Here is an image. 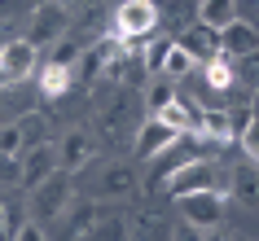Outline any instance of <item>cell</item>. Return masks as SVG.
<instances>
[{
    "mask_svg": "<svg viewBox=\"0 0 259 241\" xmlns=\"http://www.w3.org/2000/svg\"><path fill=\"white\" fill-rule=\"evenodd\" d=\"M31 202H27V211L35 224H49V219H57V215H66L70 211V198H75V184H70V171H53V175H44L35 188H27Z\"/></svg>",
    "mask_w": 259,
    "mask_h": 241,
    "instance_id": "cell-1",
    "label": "cell"
},
{
    "mask_svg": "<svg viewBox=\"0 0 259 241\" xmlns=\"http://www.w3.org/2000/svg\"><path fill=\"white\" fill-rule=\"evenodd\" d=\"M163 188L171 198H185V193H198V188H220V193H229V171H220L215 162L206 158H189L185 167L163 175Z\"/></svg>",
    "mask_w": 259,
    "mask_h": 241,
    "instance_id": "cell-2",
    "label": "cell"
},
{
    "mask_svg": "<svg viewBox=\"0 0 259 241\" xmlns=\"http://www.w3.org/2000/svg\"><path fill=\"white\" fill-rule=\"evenodd\" d=\"M158 27V5L154 0H119L114 9V40H141Z\"/></svg>",
    "mask_w": 259,
    "mask_h": 241,
    "instance_id": "cell-3",
    "label": "cell"
},
{
    "mask_svg": "<svg viewBox=\"0 0 259 241\" xmlns=\"http://www.w3.org/2000/svg\"><path fill=\"white\" fill-rule=\"evenodd\" d=\"M66 31H70V9L62 5V0H44V5H35L31 27H27V40L35 44V49H44V44H57Z\"/></svg>",
    "mask_w": 259,
    "mask_h": 241,
    "instance_id": "cell-4",
    "label": "cell"
},
{
    "mask_svg": "<svg viewBox=\"0 0 259 241\" xmlns=\"http://www.w3.org/2000/svg\"><path fill=\"white\" fill-rule=\"evenodd\" d=\"M35 70H40V49L31 40L0 44V83H27Z\"/></svg>",
    "mask_w": 259,
    "mask_h": 241,
    "instance_id": "cell-5",
    "label": "cell"
},
{
    "mask_svg": "<svg viewBox=\"0 0 259 241\" xmlns=\"http://www.w3.org/2000/svg\"><path fill=\"white\" fill-rule=\"evenodd\" d=\"M180 202V215L189 219V224L198 228H220L224 224V202H229V193H220V188H198V193H185Z\"/></svg>",
    "mask_w": 259,
    "mask_h": 241,
    "instance_id": "cell-6",
    "label": "cell"
},
{
    "mask_svg": "<svg viewBox=\"0 0 259 241\" xmlns=\"http://www.w3.org/2000/svg\"><path fill=\"white\" fill-rule=\"evenodd\" d=\"M215 40H220V53L229 57V62H242V57H255L259 53V27H255V22H246V18H233L229 27H220Z\"/></svg>",
    "mask_w": 259,
    "mask_h": 241,
    "instance_id": "cell-7",
    "label": "cell"
},
{
    "mask_svg": "<svg viewBox=\"0 0 259 241\" xmlns=\"http://www.w3.org/2000/svg\"><path fill=\"white\" fill-rule=\"evenodd\" d=\"M176 140H180V132H171L158 114H150V119L141 123V132H137V158H145V162H150V158H163Z\"/></svg>",
    "mask_w": 259,
    "mask_h": 241,
    "instance_id": "cell-8",
    "label": "cell"
},
{
    "mask_svg": "<svg viewBox=\"0 0 259 241\" xmlns=\"http://www.w3.org/2000/svg\"><path fill=\"white\" fill-rule=\"evenodd\" d=\"M18 162H22L18 184H22V188H35L44 175H53V171H57V145H49V140H44V145H31Z\"/></svg>",
    "mask_w": 259,
    "mask_h": 241,
    "instance_id": "cell-9",
    "label": "cell"
},
{
    "mask_svg": "<svg viewBox=\"0 0 259 241\" xmlns=\"http://www.w3.org/2000/svg\"><path fill=\"white\" fill-rule=\"evenodd\" d=\"M193 136L202 140V145H233L237 140V127H233V114L229 110H202L198 114V127H193Z\"/></svg>",
    "mask_w": 259,
    "mask_h": 241,
    "instance_id": "cell-10",
    "label": "cell"
},
{
    "mask_svg": "<svg viewBox=\"0 0 259 241\" xmlns=\"http://www.w3.org/2000/svg\"><path fill=\"white\" fill-rule=\"evenodd\" d=\"M88 158H93V136L79 132V127H70V132L57 140V167H62V171H79Z\"/></svg>",
    "mask_w": 259,
    "mask_h": 241,
    "instance_id": "cell-11",
    "label": "cell"
},
{
    "mask_svg": "<svg viewBox=\"0 0 259 241\" xmlns=\"http://www.w3.org/2000/svg\"><path fill=\"white\" fill-rule=\"evenodd\" d=\"M180 49H185V53L193 57V62H198V66H202V62H211V57L220 53V40H215V31L211 27H202V22H189V27L180 31Z\"/></svg>",
    "mask_w": 259,
    "mask_h": 241,
    "instance_id": "cell-12",
    "label": "cell"
},
{
    "mask_svg": "<svg viewBox=\"0 0 259 241\" xmlns=\"http://www.w3.org/2000/svg\"><path fill=\"white\" fill-rule=\"evenodd\" d=\"M229 193L237 198V206H246V211L259 206V167L255 162H242V167L229 171Z\"/></svg>",
    "mask_w": 259,
    "mask_h": 241,
    "instance_id": "cell-13",
    "label": "cell"
},
{
    "mask_svg": "<svg viewBox=\"0 0 259 241\" xmlns=\"http://www.w3.org/2000/svg\"><path fill=\"white\" fill-rule=\"evenodd\" d=\"M198 114H202V106H198V101H185V97H171V101L158 110V119H163L171 132H180V136H185V132L193 136V127H198Z\"/></svg>",
    "mask_w": 259,
    "mask_h": 241,
    "instance_id": "cell-14",
    "label": "cell"
},
{
    "mask_svg": "<svg viewBox=\"0 0 259 241\" xmlns=\"http://www.w3.org/2000/svg\"><path fill=\"white\" fill-rule=\"evenodd\" d=\"M114 44H119V40H114ZM114 44H93V49H83L70 70H75L83 83H93L97 75H106V62H110V53H114Z\"/></svg>",
    "mask_w": 259,
    "mask_h": 241,
    "instance_id": "cell-15",
    "label": "cell"
},
{
    "mask_svg": "<svg viewBox=\"0 0 259 241\" xmlns=\"http://www.w3.org/2000/svg\"><path fill=\"white\" fill-rule=\"evenodd\" d=\"M70 83H75V70L62 66V62H49L40 75V97H49V101H57V97L70 92Z\"/></svg>",
    "mask_w": 259,
    "mask_h": 241,
    "instance_id": "cell-16",
    "label": "cell"
},
{
    "mask_svg": "<svg viewBox=\"0 0 259 241\" xmlns=\"http://www.w3.org/2000/svg\"><path fill=\"white\" fill-rule=\"evenodd\" d=\"M233 18H237V0H198V22L211 31L229 27Z\"/></svg>",
    "mask_w": 259,
    "mask_h": 241,
    "instance_id": "cell-17",
    "label": "cell"
},
{
    "mask_svg": "<svg viewBox=\"0 0 259 241\" xmlns=\"http://www.w3.org/2000/svg\"><path fill=\"white\" fill-rule=\"evenodd\" d=\"M202 79H206V88H211V92H224V88H233V62L224 53H215L211 57V62H202Z\"/></svg>",
    "mask_w": 259,
    "mask_h": 241,
    "instance_id": "cell-18",
    "label": "cell"
},
{
    "mask_svg": "<svg viewBox=\"0 0 259 241\" xmlns=\"http://www.w3.org/2000/svg\"><path fill=\"white\" fill-rule=\"evenodd\" d=\"M132 232H127V219L123 215H101L93 228H88V237L83 241H127Z\"/></svg>",
    "mask_w": 259,
    "mask_h": 241,
    "instance_id": "cell-19",
    "label": "cell"
},
{
    "mask_svg": "<svg viewBox=\"0 0 259 241\" xmlns=\"http://www.w3.org/2000/svg\"><path fill=\"white\" fill-rule=\"evenodd\" d=\"M132 188H137V180H132L127 167H106V175H101V198H127Z\"/></svg>",
    "mask_w": 259,
    "mask_h": 241,
    "instance_id": "cell-20",
    "label": "cell"
},
{
    "mask_svg": "<svg viewBox=\"0 0 259 241\" xmlns=\"http://www.w3.org/2000/svg\"><path fill=\"white\" fill-rule=\"evenodd\" d=\"M193 70H198V62H193V57L185 53L176 40H171V49H167V62H163V75H167V79H189Z\"/></svg>",
    "mask_w": 259,
    "mask_h": 241,
    "instance_id": "cell-21",
    "label": "cell"
},
{
    "mask_svg": "<svg viewBox=\"0 0 259 241\" xmlns=\"http://www.w3.org/2000/svg\"><path fill=\"white\" fill-rule=\"evenodd\" d=\"M0 154H5V158H22V154H27V140H22L18 119L14 123H0Z\"/></svg>",
    "mask_w": 259,
    "mask_h": 241,
    "instance_id": "cell-22",
    "label": "cell"
},
{
    "mask_svg": "<svg viewBox=\"0 0 259 241\" xmlns=\"http://www.w3.org/2000/svg\"><path fill=\"white\" fill-rule=\"evenodd\" d=\"M237 145L246 149V162H255V167H259V114H250V123L237 132Z\"/></svg>",
    "mask_w": 259,
    "mask_h": 241,
    "instance_id": "cell-23",
    "label": "cell"
},
{
    "mask_svg": "<svg viewBox=\"0 0 259 241\" xmlns=\"http://www.w3.org/2000/svg\"><path fill=\"white\" fill-rule=\"evenodd\" d=\"M18 127H22V140L31 145H44V136H49V123L40 119V114H27V119H18Z\"/></svg>",
    "mask_w": 259,
    "mask_h": 241,
    "instance_id": "cell-24",
    "label": "cell"
},
{
    "mask_svg": "<svg viewBox=\"0 0 259 241\" xmlns=\"http://www.w3.org/2000/svg\"><path fill=\"white\" fill-rule=\"evenodd\" d=\"M97 219H101V206H93V202H88V206H79V211H75V219H70V237H88V228H93Z\"/></svg>",
    "mask_w": 259,
    "mask_h": 241,
    "instance_id": "cell-25",
    "label": "cell"
},
{
    "mask_svg": "<svg viewBox=\"0 0 259 241\" xmlns=\"http://www.w3.org/2000/svg\"><path fill=\"white\" fill-rule=\"evenodd\" d=\"M167 49H171V40H154L150 49H145V57H141V62H145V70H150V75H163V62H167Z\"/></svg>",
    "mask_w": 259,
    "mask_h": 241,
    "instance_id": "cell-26",
    "label": "cell"
},
{
    "mask_svg": "<svg viewBox=\"0 0 259 241\" xmlns=\"http://www.w3.org/2000/svg\"><path fill=\"white\" fill-rule=\"evenodd\" d=\"M171 97H176V92H171V83H163V79H154L150 88H145V101H150V114H158V110H163L167 101H171Z\"/></svg>",
    "mask_w": 259,
    "mask_h": 241,
    "instance_id": "cell-27",
    "label": "cell"
},
{
    "mask_svg": "<svg viewBox=\"0 0 259 241\" xmlns=\"http://www.w3.org/2000/svg\"><path fill=\"white\" fill-rule=\"evenodd\" d=\"M233 79L246 88H259V57H242V70H233Z\"/></svg>",
    "mask_w": 259,
    "mask_h": 241,
    "instance_id": "cell-28",
    "label": "cell"
},
{
    "mask_svg": "<svg viewBox=\"0 0 259 241\" xmlns=\"http://www.w3.org/2000/svg\"><path fill=\"white\" fill-rule=\"evenodd\" d=\"M14 241H49V232H44V224H35V219H27V224H18Z\"/></svg>",
    "mask_w": 259,
    "mask_h": 241,
    "instance_id": "cell-29",
    "label": "cell"
},
{
    "mask_svg": "<svg viewBox=\"0 0 259 241\" xmlns=\"http://www.w3.org/2000/svg\"><path fill=\"white\" fill-rule=\"evenodd\" d=\"M202 232H206V228L189 224V219H180V224L171 228V241H202Z\"/></svg>",
    "mask_w": 259,
    "mask_h": 241,
    "instance_id": "cell-30",
    "label": "cell"
},
{
    "mask_svg": "<svg viewBox=\"0 0 259 241\" xmlns=\"http://www.w3.org/2000/svg\"><path fill=\"white\" fill-rule=\"evenodd\" d=\"M18 175H22V162L0 154V184H18Z\"/></svg>",
    "mask_w": 259,
    "mask_h": 241,
    "instance_id": "cell-31",
    "label": "cell"
},
{
    "mask_svg": "<svg viewBox=\"0 0 259 241\" xmlns=\"http://www.w3.org/2000/svg\"><path fill=\"white\" fill-rule=\"evenodd\" d=\"M202 241H233V237H229V232H220V228H206Z\"/></svg>",
    "mask_w": 259,
    "mask_h": 241,
    "instance_id": "cell-32",
    "label": "cell"
},
{
    "mask_svg": "<svg viewBox=\"0 0 259 241\" xmlns=\"http://www.w3.org/2000/svg\"><path fill=\"white\" fill-rule=\"evenodd\" d=\"M233 241H250V237H233Z\"/></svg>",
    "mask_w": 259,
    "mask_h": 241,
    "instance_id": "cell-33",
    "label": "cell"
}]
</instances>
